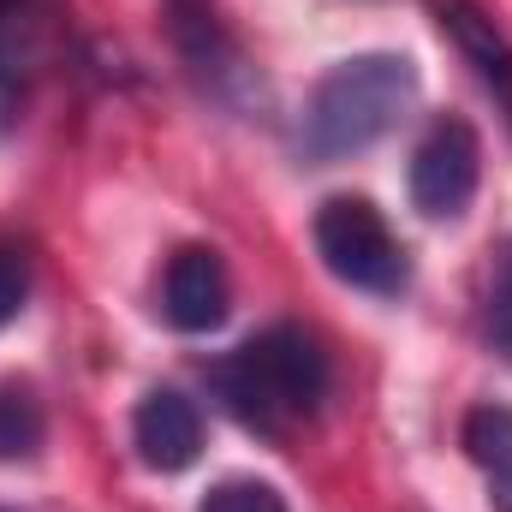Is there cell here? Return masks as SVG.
<instances>
[{
  "label": "cell",
  "instance_id": "1",
  "mask_svg": "<svg viewBox=\"0 0 512 512\" xmlns=\"http://www.w3.org/2000/svg\"><path fill=\"white\" fill-rule=\"evenodd\" d=\"M209 387H215L221 411H233L245 429L280 435L286 423H298L322 405L328 358L304 328L280 322V328H262L256 340H245L239 352H227L209 370Z\"/></svg>",
  "mask_w": 512,
  "mask_h": 512
},
{
  "label": "cell",
  "instance_id": "2",
  "mask_svg": "<svg viewBox=\"0 0 512 512\" xmlns=\"http://www.w3.org/2000/svg\"><path fill=\"white\" fill-rule=\"evenodd\" d=\"M417 96V66L405 54H358L346 66H334L310 108H304V155L310 161H346L358 149H370L376 137L399 126V114Z\"/></svg>",
  "mask_w": 512,
  "mask_h": 512
},
{
  "label": "cell",
  "instance_id": "3",
  "mask_svg": "<svg viewBox=\"0 0 512 512\" xmlns=\"http://www.w3.org/2000/svg\"><path fill=\"white\" fill-rule=\"evenodd\" d=\"M316 256H322V268L340 286L370 292V298H393L411 280L393 227L382 221V209L364 203V197H328L316 209Z\"/></svg>",
  "mask_w": 512,
  "mask_h": 512
},
{
  "label": "cell",
  "instance_id": "4",
  "mask_svg": "<svg viewBox=\"0 0 512 512\" xmlns=\"http://www.w3.org/2000/svg\"><path fill=\"white\" fill-rule=\"evenodd\" d=\"M477 179H483V143L465 120H435L411 149V203L429 221L465 215V203L477 197Z\"/></svg>",
  "mask_w": 512,
  "mask_h": 512
},
{
  "label": "cell",
  "instance_id": "5",
  "mask_svg": "<svg viewBox=\"0 0 512 512\" xmlns=\"http://www.w3.org/2000/svg\"><path fill=\"white\" fill-rule=\"evenodd\" d=\"M161 310L179 334H209L227 322L233 310V280H227V262L209 251V245H185V251L167 262V280H161Z\"/></svg>",
  "mask_w": 512,
  "mask_h": 512
},
{
  "label": "cell",
  "instance_id": "6",
  "mask_svg": "<svg viewBox=\"0 0 512 512\" xmlns=\"http://www.w3.org/2000/svg\"><path fill=\"white\" fill-rule=\"evenodd\" d=\"M131 441L149 471H185L203 453V411L185 393L155 387V393H143V405L131 417Z\"/></svg>",
  "mask_w": 512,
  "mask_h": 512
},
{
  "label": "cell",
  "instance_id": "7",
  "mask_svg": "<svg viewBox=\"0 0 512 512\" xmlns=\"http://www.w3.org/2000/svg\"><path fill=\"white\" fill-rule=\"evenodd\" d=\"M441 18H447V30L459 36V48L477 60L483 84H489V90L512 108V48H507V36H501L483 12H471V6H459V0H447V6H441Z\"/></svg>",
  "mask_w": 512,
  "mask_h": 512
},
{
  "label": "cell",
  "instance_id": "8",
  "mask_svg": "<svg viewBox=\"0 0 512 512\" xmlns=\"http://www.w3.org/2000/svg\"><path fill=\"white\" fill-rule=\"evenodd\" d=\"M48 435V417L36 405V393L18 382H0V465H18V459H36Z\"/></svg>",
  "mask_w": 512,
  "mask_h": 512
},
{
  "label": "cell",
  "instance_id": "9",
  "mask_svg": "<svg viewBox=\"0 0 512 512\" xmlns=\"http://www.w3.org/2000/svg\"><path fill=\"white\" fill-rule=\"evenodd\" d=\"M465 453H471V465L489 477V471H501L512 465V411L507 405H477L471 417H465Z\"/></svg>",
  "mask_w": 512,
  "mask_h": 512
},
{
  "label": "cell",
  "instance_id": "10",
  "mask_svg": "<svg viewBox=\"0 0 512 512\" xmlns=\"http://www.w3.org/2000/svg\"><path fill=\"white\" fill-rule=\"evenodd\" d=\"M483 328H489V346L512 358V239L495 251L489 262V292H483Z\"/></svg>",
  "mask_w": 512,
  "mask_h": 512
},
{
  "label": "cell",
  "instance_id": "11",
  "mask_svg": "<svg viewBox=\"0 0 512 512\" xmlns=\"http://www.w3.org/2000/svg\"><path fill=\"white\" fill-rule=\"evenodd\" d=\"M197 512H286V501H280V489L239 477V483H221V489H209Z\"/></svg>",
  "mask_w": 512,
  "mask_h": 512
},
{
  "label": "cell",
  "instance_id": "12",
  "mask_svg": "<svg viewBox=\"0 0 512 512\" xmlns=\"http://www.w3.org/2000/svg\"><path fill=\"white\" fill-rule=\"evenodd\" d=\"M24 298H30V268H24V256H18V251H6V245H0V328H12V322H18Z\"/></svg>",
  "mask_w": 512,
  "mask_h": 512
},
{
  "label": "cell",
  "instance_id": "13",
  "mask_svg": "<svg viewBox=\"0 0 512 512\" xmlns=\"http://www.w3.org/2000/svg\"><path fill=\"white\" fill-rule=\"evenodd\" d=\"M489 507H495V512H512V465L489 471Z\"/></svg>",
  "mask_w": 512,
  "mask_h": 512
},
{
  "label": "cell",
  "instance_id": "14",
  "mask_svg": "<svg viewBox=\"0 0 512 512\" xmlns=\"http://www.w3.org/2000/svg\"><path fill=\"white\" fill-rule=\"evenodd\" d=\"M0 512H6V507H0Z\"/></svg>",
  "mask_w": 512,
  "mask_h": 512
}]
</instances>
